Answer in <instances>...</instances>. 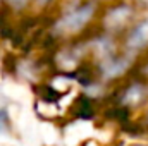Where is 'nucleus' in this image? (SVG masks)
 I'll return each instance as SVG.
<instances>
[{
	"instance_id": "7",
	"label": "nucleus",
	"mask_w": 148,
	"mask_h": 146,
	"mask_svg": "<svg viewBox=\"0 0 148 146\" xmlns=\"http://www.w3.org/2000/svg\"><path fill=\"white\" fill-rule=\"evenodd\" d=\"M9 127V115H7V110L0 107V132L5 131Z\"/></svg>"
},
{
	"instance_id": "9",
	"label": "nucleus",
	"mask_w": 148,
	"mask_h": 146,
	"mask_svg": "<svg viewBox=\"0 0 148 146\" xmlns=\"http://www.w3.org/2000/svg\"><path fill=\"white\" fill-rule=\"evenodd\" d=\"M38 5H45V3H48V0H36Z\"/></svg>"
},
{
	"instance_id": "2",
	"label": "nucleus",
	"mask_w": 148,
	"mask_h": 146,
	"mask_svg": "<svg viewBox=\"0 0 148 146\" xmlns=\"http://www.w3.org/2000/svg\"><path fill=\"white\" fill-rule=\"evenodd\" d=\"M126 45L127 48H131L133 52H138L141 48L148 46V19L140 21L126 38Z\"/></svg>"
},
{
	"instance_id": "8",
	"label": "nucleus",
	"mask_w": 148,
	"mask_h": 146,
	"mask_svg": "<svg viewBox=\"0 0 148 146\" xmlns=\"http://www.w3.org/2000/svg\"><path fill=\"white\" fill-rule=\"evenodd\" d=\"M7 2H9L14 9H17V10H19V9H23V7H24L29 0H7Z\"/></svg>"
},
{
	"instance_id": "10",
	"label": "nucleus",
	"mask_w": 148,
	"mask_h": 146,
	"mask_svg": "<svg viewBox=\"0 0 148 146\" xmlns=\"http://www.w3.org/2000/svg\"><path fill=\"white\" fill-rule=\"evenodd\" d=\"M147 2H148V0H147Z\"/></svg>"
},
{
	"instance_id": "5",
	"label": "nucleus",
	"mask_w": 148,
	"mask_h": 146,
	"mask_svg": "<svg viewBox=\"0 0 148 146\" xmlns=\"http://www.w3.org/2000/svg\"><path fill=\"white\" fill-rule=\"evenodd\" d=\"M129 65V59L127 57H117V59H112L109 62H105L103 65V72L107 77H115V76H121L127 69Z\"/></svg>"
},
{
	"instance_id": "1",
	"label": "nucleus",
	"mask_w": 148,
	"mask_h": 146,
	"mask_svg": "<svg viewBox=\"0 0 148 146\" xmlns=\"http://www.w3.org/2000/svg\"><path fill=\"white\" fill-rule=\"evenodd\" d=\"M93 14H95V5L93 3H84V5L77 7L76 10H71L69 14H66L62 19H59L55 29L60 35L77 33L79 29H83L88 24V21L93 17Z\"/></svg>"
},
{
	"instance_id": "4",
	"label": "nucleus",
	"mask_w": 148,
	"mask_h": 146,
	"mask_svg": "<svg viewBox=\"0 0 148 146\" xmlns=\"http://www.w3.org/2000/svg\"><path fill=\"white\" fill-rule=\"evenodd\" d=\"M145 96H147V88L141 83H134L126 88V91L122 95V103L126 107H136L145 100Z\"/></svg>"
},
{
	"instance_id": "6",
	"label": "nucleus",
	"mask_w": 148,
	"mask_h": 146,
	"mask_svg": "<svg viewBox=\"0 0 148 146\" xmlns=\"http://www.w3.org/2000/svg\"><path fill=\"white\" fill-rule=\"evenodd\" d=\"M77 117H81V119H90L91 115H93V108H91V105H90V100L88 98H79L77 100Z\"/></svg>"
},
{
	"instance_id": "3",
	"label": "nucleus",
	"mask_w": 148,
	"mask_h": 146,
	"mask_svg": "<svg viewBox=\"0 0 148 146\" xmlns=\"http://www.w3.org/2000/svg\"><path fill=\"white\" fill-rule=\"evenodd\" d=\"M131 7L127 5H121V7H115L112 9L110 12L107 14L105 17V26L109 29H119L122 26H126V23L131 19Z\"/></svg>"
}]
</instances>
